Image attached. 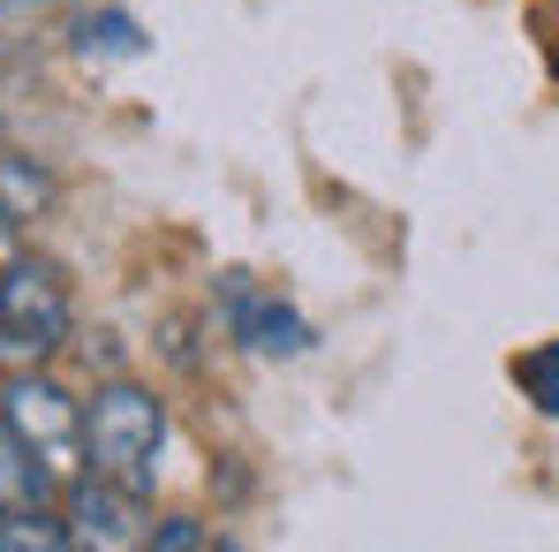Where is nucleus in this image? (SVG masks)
I'll list each match as a JSON object with an SVG mask.
<instances>
[{
	"label": "nucleus",
	"instance_id": "obj_1",
	"mask_svg": "<svg viewBox=\"0 0 559 552\" xmlns=\"http://www.w3.org/2000/svg\"><path fill=\"white\" fill-rule=\"evenodd\" d=\"M159 447H167V401L136 378H106L84 401V461L121 477V484H152L159 477Z\"/></svg>",
	"mask_w": 559,
	"mask_h": 552
},
{
	"label": "nucleus",
	"instance_id": "obj_2",
	"mask_svg": "<svg viewBox=\"0 0 559 552\" xmlns=\"http://www.w3.org/2000/svg\"><path fill=\"white\" fill-rule=\"evenodd\" d=\"M76 326V303H69V280L38 258H8L0 266V356L15 364H38L69 341Z\"/></svg>",
	"mask_w": 559,
	"mask_h": 552
},
{
	"label": "nucleus",
	"instance_id": "obj_3",
	"mask_svg": "<svg viewBox=\"0 0 559 552\" xmlns=\"http://www.w3.org/2000/svg\"><path fill=\"white\" fill-rule=\"evenodd\" d=\"M0 424L53 469V484H69V477L92 469V461H84V401H69V394H61L53 378H38V371H15V378L0 386Z\"/></svg>",
	"mask_w": 559,
	"mask_h": 552
},
{
	"label": "nucleus",
	"instance_id": "obj_4",
	"mask_svg": "<svg viewBox=\"0 0 559 552\" xmlns=\"http://www.w3.org/2000/svg\"><path fill=\"white\" fill-rule=\"evenodd\" d=\"M61 522H69V545H92V552H129L152 538V515H144V492L106 477V469H84L61 484Z\"/></svg>",
	"mask_w": 559,
	"mask_h": 552
},
{
	"label": "nucleus",
	"instance_id": "obj_5",
	"mask_svg": "<svg viewBox=\"0 0 559 552\" xmlns=\"http://www.w3.org/2000/svg\"><path fill=\"white\" fill-rule=\"evenodd\" d=\"M219 318H227V333L250 349V356H265V364H295V356H310V318L295 310V303H280L273 287H258L250 273H219Z\"/></svg>",
	"mask_w": 559,
	"mask_h": 552
},
{
	"label": "nucleus",
	"instance_id": "obj_6",
	"mask_svg": "<svg viewBox=\"0 0 559 552\" xmlns=\"http://www.w3.org/2000/svg\"><path fill=\"white\" fill-rule=\"evenodd\" d=\"M53 492H61L53 469L0 424V507H53Z\"/></svg>",
	"mask_w": 559,
	"mask_h": 552
},
{
	"label": "nucleus",
	"instance_id": "obj_7",
	"mask_svg": "<svg viewBox=\"0 0 559 552\" xmlns=\"http://www.w3.org/2000/svg\"><path fill=\"white\" fill-rule=\"evenodd\" d=\"M76 54L84 61H136L144 54V31H136V15L98 8V15H76Z\"/></svg>",
	"mask_w": 559,
	"mask_h": 552
},
{
	"label": "nucleus",
	"instance_id": "obj_8",
	"mask_svg": "<svg viewBox=\"0 0 559 552\" xmlns=\"http://www.w3.org/2000/svg\"><path fill=\"white\" fill-rule=\"evenodd\" d=\"M69 522L53 507H0V552H61Z\"/></svg>",
	"mask_w": 559,
	"mask_h": 552
},
{
	"label": "nucleus",
	"instance_id": "obj_9",
	"mask_svg": "<svg viewBox=\"0 0 559 552\" xmlns=\"http://www.w3.org/2000/svg\"><path fill=\"white\" fill-rule=\"evenodd\" d=\"M514 386L530 394L537 416H552V424H559V341H537V349L514 364Z\"/></svg>",
	"mask_w": 559,
	"mask_h": 552
},
{
	"label": "nucleus",
	"instance_id": "obj_10",
	"mask_svg": "<svg viewBox=\"0 0 559 552\" xmlns=\"http://www.w3.org/2000/svg\"><path fill=\"white\" fill-rule=\"evenodd\" d=\"M144 545H159V552H204L212 538H204L189 515H167V522H152V538H144Z\"/></svg>",
	"mask_w": 559,
	"mask_h": 552
},
{
	"label": "nucleus",
	"instance_id": "obj_11",
	"mask_svg": "<svg viewBox=\"0 0 559 552\" xmlns=\"http://www.w3.org/2000/svg\"><path fill=\"white\" fill-rule=\"evenodd\" d=\"M15 258V220H8V204H0V266Z\"/></svg>",
	"mask_w": 559,
	"mask_h": 552
}]
</instances>
